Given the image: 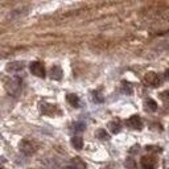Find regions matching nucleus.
Listing matches in <instances>:
<instances>
[{
	"label": "nucleus",
	"mask_w": 169,
	"mask_h": 169,
	"mask_svg": "<svg viewBox=\"0 0 169 169\" xmlns=\"http://www.w3.org/2000/svg\"><path fill=\"white\" fill-rule=\"evenodd\" d=\"M21 86H23L21 78L17 77V76L12 77V78L7 82V84H6L7 91L11 94V95H13V97H17L19 94H20V91H21Z\"/></svg>",
	"instance_id": "nucleus-1"
},
{
	"label": "nucleus",
	"mask_w": 169,
	"mask_h": 169,
	"mask_svg": "<svg viewBox=\"0 0 169 169\" xmlns=\"http://www.w3.org/2000/svg\"><path fill=\"white\" fill-rule=\"evenodd\" d=\"M20 151L27 156H29V155H33L37 151V145L32 140H23L20 143Z\"/></svg>",
	"instance_id": "nucleus-2"
},
{
	"label": "nucleus",
	"mask_w": 169,
	"mask_h": 169,
	"mask_svg": "<svg viewBox=\"0 0 169 169\" xmlns=\"http://www.w3.org/2000/svg\"><path fill=\"white\" fill-rule=\"evenodd\" d=\"M31 73L33 74V76L36 77H40V78H44L45 77V68H44V65H42L41 62H32L31 64Z\"/></svg>",
	"instance_id": "nucleus-3"
},
{
	"label": "nucleus",
	"mask_w": 169,
	"mask_h": 169,
	"mask_svg": "<svg viewBox=\"0 0 169 169\" xmlns=\"http://www.w3.org/2000/svg\"><path fill=\"white\" fill-rule=\"evenodd\" d=\"M144 83H147L148 86H152V87H157V86H160L161 79L159 78L156 73H148L144 77Z\"/></svg>",
	"instance_id": "nucleus-4"
},
{
	"label": "nucleus",
	"mask_w": 169,
	"mask_h": 169,
	"mask_svg": "<svg viewBox=\"0 0 169 169\" xmlns=\"http://www.w3.org/2000/svg\"><path fill=\"white\" fill-rule=\"evenodd\" d=\"M127 124H128L131 128H134V130H142V127H143L142 119H140V116H138V115L131 116V118L127 120Z\"/></svg>",
	"instance_id": "nucleus-5"
},
{
	"label": "nucleus",
	"mask_w": 169,
	"mask_h": 169,
	"mask_svg": "<svg viewBox=\"0 0 169 169\" xmlns=\"http://www.w3.org/2000/svg\"><path fill=\"white\" fill-rule=\"evenodd\" d=\"M50 78L54 79V81H61L62 79V69H61L60 66H53L50 69Z\"/></svg>",
	"instance_id": "nucleus-6"
},
{
	"label": "nucleus",
	"mask_w": 169,
	"mask_h": 169,
	"mask_svg": "<svg viewBox=\"0 0 169 169\" xmlns=\"http://www.w3.org/2000/svg\"><path fill=\"white\" fill-rule=\"evenodd\" d=\"M7 72H11V73H17V72H20V70L24 69V64L23 62H11V64H8L7 65Z\"/></svg>",
	"instance_id": "nucleus-7"
},
{
	"label": "nucleus",
	"mask_w": 169,
	"mask_h": 169,
	"mask_svg": "<svg viewBox=\"0 0 169 169\" xmlns=\"http://www.w3.org/2000/svg\"><path fill=\"white\" fill-rule=\"evenodd\" d=\"M142 167L143 169H155L156 168V160L152 157H143Z\"/></svg>",
	"instance_id": "nucleus-8"
},
{
	"label": "nucleus",
	"mask_w": 169,
	"mask_h": 169,
	"mask_svg": "<svg viewBox=\"0 0 169 169\" xmlns=\"http://www.w3.org/2000/svg\"><path fill=\"white\" fill-rule=\"evenodd\" d=\"M72 145L76 149H82L83 147V139L81 136H73L72 138Z\"/></svg>",
	"instance_id": "nucleus-9"
},
{
	"label": "nucleus",
	"mask_w": 169,
	"mask_h": 169,
	"mask_svg": "<svg viewBox=\"0 0 169 169\" xmlns=\"http://www.w3.org/2000/svg\"><path fill=\"white\" fill-rule=\"evenodd\" d=\"M66 101L73 107H79V98H78V95H76V94H68Z\"/></svg>",
	"instance_id": "nucleus-10"
},
{
	"label": "nucleus",
	"mask_w": 169,
	"mask_h": 169,
	"mask_svg": "<svg viewBox=\"0 0 169 169\" xmlns=\"http://www.w3.org/2000/svg\"><path fill=\"white\" fill-rule=\"evenodd\" d=\"M84 167H86V165H84V164H83L81 160H79L78 157H76V159L73 160V164H72V165L66 167L65 169H84Z\"/></svg>",
	"instance_id": "nucleus-11"
},
{
	"label": "nucleus",
	"mask_w": 169,
	"mask_h": 169,
	"mask_svg": "<svg viewBox=\"0 0 169 169\" xmlns=\"http://www.w3.org/2000/svg\"><path fill=\"white\" fill-rule=\"evenodd\" d=\"M72 130L74 131V132H77V134H81V132H83V131L86 130V124H84L83 122H76V123H73Z\"/></svg>",
	"instance_id": "nucleus-12"
},
{
	"label": "nucleus",
	"mask_w": 169,
	"mask_h": 169,
	"mask_svg": "<svg viewBox=\"0 0 169 169\" xmlns=\"http://www.w3.org/2000/svg\"><path fill=\"white\" fill-rule=\"evenodd\" d=\"M109 128H110V131H111L112 134L116 135V134L120 132L122 127H120V123H119V122H110V123H109Z\"/></svg>",
	"instance_id": "nucleus-13"
},
{
	"label": "nucleus",
	"mask_w": 169,
	"mask_h": 169,
	"mask_svg": "<svg viewBox=\"0 0 169 169\" xmlns=\"http://www.w3.org/2000/svg\"><path fill=\"white\" fill-rule=\"evenodd\" d=\"M145 109H147L148 111H151V112L157 111V103L153 99H147L145 101Z\"/></svg>",
	"instance_id": "nucleus-14"
},
{
	"label": "nucleus",
	"mask_w": 169,
	"mask_h": 169,
	"mask_svg": "<svg viewBox=\"0 0 169 169\" xmlns=\"http://www.w3.org/2000/svg\"><path fill=\"white\" fill-rule=\"evenodd\" d=\"M122 91H123L126 95H132L134 94L132 84H130L128 82H123V84H122Z\"/></svg>",
	"instance_id": "nucleus-15"
},
{
	"label": "nucleus",
	"mask_w": 169,
	"mask_h": 169,
	"mask_svg": "<svg viewBox=\"0 0 169 169\" xmlns=\"http://www.w3.org/2000/svg\"><path fill=\"white\" fill-rule=\"evenodd\" d=\"M97 138L101 139V140H109L110 136H109V134H107L105 130H98L97 131Z\"/></svg>",
	"instance_id": "nucleus-16"
},
{
	"label": "nucleus",
	"mask_w": 169,
	"mask_h": 169,
	"mask_svg": "<svg viewBox=\"0 0 169 169\" xmlns=\"http://www.w3.org/2000/svg\"><path fill=\"white\" fill-rule=\"evenodd\" d=\"M41 111L44 112V114H53L54 106H52V105H41Z\"/></svg>",
	"instance_id": "nucleus-17"
},
{
	"label": "nucleus",
	"mask_w": 169,
	"mask_h": 169,
	"mask_svg": "<svg viewBox=\"0 0 169 169\" xmlns=\"http://www.w3.org/2000/svg\"><path fill=\"white\" fill-rule=\"evenodd\" d=\"M93 101L95 103H103V102H105V98H103L102 94H99L98 91H94L93 93Z\"/></svg>",
	"instance_id": "nucleus-18"
},
{
	"label": "nucleus",
	"mask_w": 169,
	"mask_h": 169,
	"mask_svg": "<svg viewBox=\"0 0 169 169\" xmlns=\"http://www.w3.org/2000/svg\"><path fill=\"white\" fill-rule=\"evenodd\" d=\"M126 167L127 168H130V169H135L136 168V163L134 159H127V161H126Z\"/></svg>",
	"instance_id": "nucleus-19"
},
{
	"label": "nucleus",
	"mask_w": 169,
	"mask_h": 169,
	"mask_svg": "<svg viewBox=\"0 0 169 169\" xmlns=\"http://www.w3.org/2000/svg\"><path fill=\"white\" fill-rule=\"evenodd\" d=\"M160 95H161V98H163V99H169V91H164V93H161L160 94Z\"/></svg>",
	"instance_id": "nucleus-20"
},
{
	"label": "nucleus",
	"mask_w": 169,
	"mask_h": 169,
	"mask_svg": "<svg viewBox=\"0 0 169 169\" xmlns=\"http://www.w3.org/2000/svg\"><path fill=\"white\" fill-rule=\"evenodd\" d=\"M164 78H165V81H169V69L165 70V73H164Z\"/></svg>",
	"instance_id": "nucleus-21"
},
{
	"label": "nucleus",
	"mask_w": 169,
	"mask_h": 169,
	"mask_svg": "<svg viewBox=\"0 0 169 169\" xmlns=\"http://www.w3.org/2000/svg\"><path fill=\"white\" fill-rule=\"evenodd\" d=\"M0 169H4V168H0Z\"/></svg>",
	"instance_id": "nucleus-22"
}]
</instances>
